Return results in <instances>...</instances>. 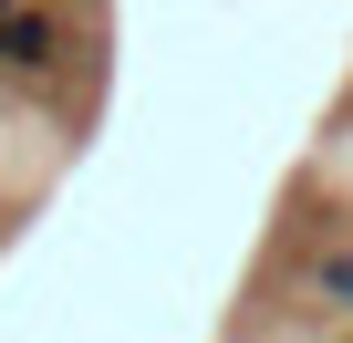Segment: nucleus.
<instances>
[{"mask_svg":"<svg viewBox=\"0 0 353 343\" xmlns=\"http://www.w3.org/2000/svg\"><path fill=\"white\" fill-rule=\"evenodd\" d=\"M52 63H63V32L11 0V11H0V73H52Z\"/></svg>","mask_w":353,"mask_h":343,"instance_id":"nucleus-1","label":"nucleus"},{"mask_svg":"<svg viewBox=\"0 0 353 343\" xmlns=\"http://www.w3.org/2000/svg\"><path fill=\"white\" fill-rule=\"evenodd\" d=\"M312 291H322L332 312H353V250H322V260H312Z\"/></svg>","mask_w":353,"mask_h":343,"instance_id":"nucleus-2","label":"nucleus"}]
</instances>
